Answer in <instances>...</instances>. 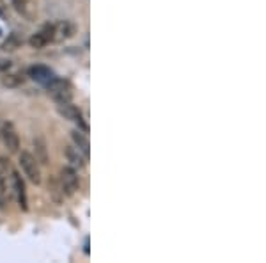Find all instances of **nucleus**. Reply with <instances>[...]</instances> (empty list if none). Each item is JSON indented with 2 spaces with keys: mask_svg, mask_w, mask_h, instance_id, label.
Returning a JSON list of instances; mask_svg holds the SVG:
<instances>
[{
  "mask_svg": "<svg viewBox=\"0 0 266 263\" xmlns=\"http://www.w3.org/2000/svg\"><path fill=\"white\" fill-rule=\"evenodd\" d=\"M25 82V75L23 73H11V75H6L2 78V84L6 87H18Z\"/></svg>",
  "mask_w": 266,
  "mask_h": 263,
  "instance_id": "ddd939ff",
  "label": "nucleus"
},
{
  "mask_svg": "<svg viewBox=\"0 0 266 263\" xmlns=\"http://www.w3.org/2000/svg\"><path fill=\"white\" fill-rule=\"evenodd\" d=\"M29 75H31L34 80L41 82V84H44V85L55 78L54 71L48 70V68H44V66H34V68H31V70H29Z\"/></svg>",
  "mask_w": 266,
  "mask_h": 263,
  "instance_id": "9d476101",
  "label": "nucleus"
},
{
  "mask_svg": "<svg viewBox=\"0 0 266 263\" xmlns=\"http://www.w3.org/2000/svg\"><path fill=\"white\" fill-rule=\"evenodd\" d=\"M13 2H14V7H16L20 13H23L25 11V0H13Z\"/></svg>",
  "mask_w": 266,
  "mask_h": 263,
  "instance_id": "dca6fc26",
  "label": "nucleus"
},
{
  "mask_svg": "<svg viewBox=\"0 0 266 263\" xmlns=\"http://www.w3.org/2000/svg\"><path fill=\"white\" fill-rule=\"evenodd\" d=\"M57 111H59V114H61L62 118H66V119H69V121H75V123H77L78 128H80V130H84V132L89 130L87 123L84 121V116H82L80 108L75 107V105H71V101H64V103H59V105H57Z\"/></svg>",
  "mask_w": 266,
  "mask_h": 263,
  "instance_id": "423d86ee",
  "label": "nucleus"
},
{
  "mask_svg": "<svg viewBox=\"0 0 266 263\" xmlns=\"http://www.w3.org/2000/svg\"><path fill=\"white\" fill-rule=\"evenodd\" d=\"M52 41H55V25H44L41 31H37L34 36L29 39V43H31L32 48H44L48 43H52Z\"/></svg>",
  "mask_w": 266,
  "mask_h": 263,
  "instance_id": "0eeeda50",
  "label": "nucleus"
},
{
  "mask_svg": "<svg viewBox=\"0 0 266 263\" xmlns=\"http://www.w3.org/2000/svg\"><path fill=\"white\" fill-rule=\"evenodd\" d=\"M71 139H73V144L89 157V139H87V135H85V132L80 128L73 130L71 132Z\"/></svg>",
  "mask_w": 266,
  "mask_h": 263,
  "instance_id": "9b49d317",
  "label": "nucleus"
},
{
  "mask_svg": "<svg viewBox=\"0 0 266 263\" xmlns=\"http://www.w3.org/2000/svg\"><path fill=\"white\" fill-rule=\"evenodd\" d=\"M64 157H66L67 162H69L71 167H75V169L85 167V164H87V160H89V157L85 155L84 151H80V149H78L75 144L66 146V148H64Z\"/></svg>",
  "mask_w": 266,
  "mask_h": 263,
  "instance_id": "1a4fd4ad",
  "label": "nucleus"
},
{
  "mask_svg": "<svg viewBox=\"0 0 266 263\" xmlns=\"http://www.w3.org/2000/svg\"><path fill=\"white\" fill-rule=\"evenodd\" d=\"M11 66H13V62H11V61H0V73H4V71H7Z\"/></svg>",
  "mask_w": 266,
  "mask_h": 263,
  "instance_id": "f3484780",
  "label": "nucleus"
},
{
  "mask_svg": "<svg viewBox=\"0 0 266 263\" xmlns=\"http://www.w3.org/2000/svg\"><path fill=\"white\" fill-rule=\"evenodd\" d=\"M11 196L16 199L18 206L23 212L29 210V199H27V189H25V182L18 171H11Z\"/></svg>",
  "mask_w": 266,
  "mask_h": 263,
  "instance_id": "20e7f679",
  "label": "nucleus"
},
{
  "mask_svg": "<svg viewBox=\"0 0 266 263\" xmlns=\"http://www.w3.org/2000/svg\"><path fill=\"white\" fill-rule=\"evenodd\" d=\"M18 45H20V41H18L16 37H13L11 41H6V43L2 45V48H4V50H14Z\"/></svg>",
  "mask_w": 266,
  "mask_h": 263,
  "instance_id": "2eb2a0df",
  "label": "nucleus"
},
{
  "mask_svg": "<svg viewBox=\"0 0 266 263\" xmlns=\"http://www.w3.org/2000/svg\"><path fill=\"white\" fill-rule=\"evenodd\" d=\"M34 148H36V159L37 162L41 164H46L48 160V155H46V144H44L43 139H34Z\"/></svg>",
  "mask_w": 266,
  "mask_h": 263,
  "instance_id": "4468645a",
  "label": "nucleus"
},
{
  "mask_svg": "<svg viewBox=\"0 0 266 263\" xmlns=\"http://www.w3.org/2000/svg\"><path fill=\"white\" fill-rule=\"evenodd\" d=\"M55 25V41L67 39L75 34V25L69 21H62V24H54Z\"/></svg>",
  "mask_w": 266,
  "mask_h": 263,
  "instance_id": "f8f14e48",
  "label": "nucleus"
},
{
  "mask_svg": "<svg viewBox=\"0 0 266 263\" xmlns=\"http://www.w3.org/2000/svg\"><path fill=\"white\" fill-rule=\"evenodd\" d=\"M18 164H20L23 174L27 176L29 182H32L34 185H39L41 183V169H39V162L37 159L29 151H21L18 155Z\"/></svg>",
  "mask_w": 266,
  "mask_h": 263,
  "instance_id": "f03ea898",
  "label": "nucleus"
},
{
  "mask_svg": "<svg viewBox=\"0 0 266 263\" xmlns=\"http://www.w3.org/2000/svg\"><path fill=\"white\" fill-rule=\"evenodd\" d=\"M11 167L9 160L6 157H0V194L11 196Z\"/></svg>",
  "mask_w": 266,
  "mask_h": 263,
  "instance_id": "6e6552de",
  "label": "nucleus"
},
{
  "mask_svg": "<svg viewBox=\"0 0 266 263\" xmlns=\"http://www.w3.org/2000/svg\"><path fill=\"white\" fill-rule=\"evenodd\" d=\"M0 142H2L11 153H16L18 149H20V137H18L16 128L13 126V123L0 121Z\"/></svg>",
  "mask_w": 266,
  "mask_h": 263,
  "instance_id": "39448f33",
  "label": "nucleus"
},
{
  "mask_svg": "<svg viewBox=\"0 0 266 263\" xmlns=\"http://www.w3.org/2000/svg\"><path fill=\"white\" fill-rule=\"evenodd\" d=\"M46 89H48V95L57 101V103L71 101V98H73V89H71V84L67 80H62V78H54L52 82H48Z\"/></svg>",
  "mask_w": 266,
  "mask_h": 263,
  "instance_id": "7ed1b4c3",
  "label": "nucleus"
},
{
  "mask_svg": "<svg viewBox=\"0 0 266 263\" xmlns=\"http://www.w3.org/2000/svg\"><path fill=\"white\" fill-rule=\"evenodd\" d=\"M59 189H61L62 196H73L78 189H80V174H78V169L75 167H64L61 169L57 176Z\"/></svg>",
  "mask_w": 266,
  "mask_h": 263,
  "instance_id": "f257e3e1",
  "label": "nucleus"
}]
</instances>
